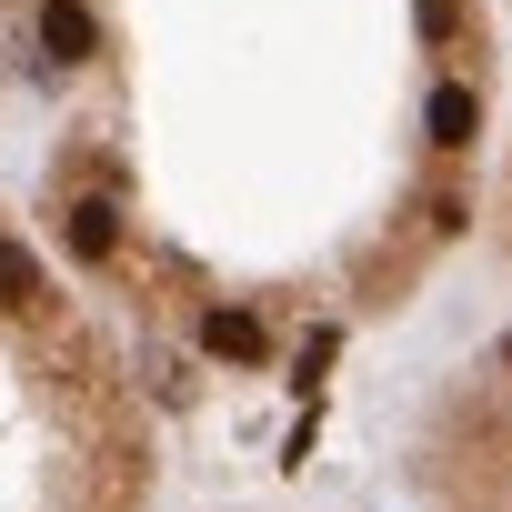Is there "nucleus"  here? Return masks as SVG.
Here are the masks:
<instances>
[{
    "label": "nucleus",
    "mask_w": 512,
    "mask_h": 512,
    "mask_svg": "<svg viewBox=\"0 0 512 512\" xmlns=\"http://www.w3.org/2000/svg\"><path fill=\"white\" fill-rule=\"evenodd\" d=\"M392 482L402 512H512V322L422 382Z\"/></svg>",
    "instance_id": "2"
},
{
    "label": "nucleus",
    "mask_w": 512,
    "mask_h": 512,
    "mask_svg": "<svg viewBox=\"0 0 512 512\" xmlns=\"http://www.w3.org/2000/svg\"><path fill=\"white\" fill-rule=\"evenodd\" d=\"M31 71L111 91L61 241L211 372H322L482 221L492 0H21Z\"/></svg>",
    "instance_id": "1"
},
{
    "label": "nucleus",
    "mask_w": 512,
    "mask_h": 512,
    "mask_svg": "<svg viewBox=\"0 0 512 512\" xmlns=\"http://www.w3.org/2000/svg\"><path fill=\"white\" fill-rule=\"evenodd\" d=\"M482 241H492V262L512 272V131L492 141V171H482Z\"/></svg>",
    "instance_id": "3"
}]
</instances>
